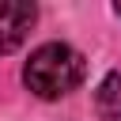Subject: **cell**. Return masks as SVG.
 Returning a JSON list of instances; mask_svg holds the SVG:
<instances>
[{
  "label": "cell",
  "mask_w": 121,
  "mask_h": 121,
  "mask_svg": "<svg viewBox=\"0 0 121 121\" xmlns=\"http://www.w3.org/2000/svg\"><path fill=\"white\" fill-rule=\"evenodd\" d=\"M87 76V60L79 49L64 45V42H45L30 53L23 79L38 98H64L68 91H76Z\"/></svg>",
  "instance_id": "1"
},
{
  "label": "cell",
  "mask_w": 121,
  "mask_h": 121,
  "mask_svg": "<svg viewBox=\"0 0 121 121\" xmlns=\"http://www.w3.org/2000/svg\"><path fill=\"white\" fill-rule=\"evenodd\" d=\"M38 11L34 4H23V0H0V53H11L23 45L26 30L34 26Z\"/></svg>",
  "instance_id": "2"
},
{
  "label": "cell",
  "mask_w": 121,
  "mask_h": 121,
  "mask_svg": "<svg viewBox=\"0 0 121 121\" xmlns=\"http://www.w3.org/2000/svg\"><path fill=\"white\" fill-rule=\"evenodd\" d=\"M95 110L102 121H121V72H110L95 91Z\"/></svg>",
  "instance_id": "3"
},
{
  "label": "cell",
  "mask_w": 121,
  "mask_h": 121,
  "mask_svg": "<svg viewBox=\"0 0 121 121\" xmlns=\"http://www.w3.org/2000/svg\"><path fill=\"white\" fill-rule=\"evenodd\" d=\"M113 11H117V15H121V0H117V4H113Z\"/></svg>",
  "instance_id": "4"
}]
</instances>
